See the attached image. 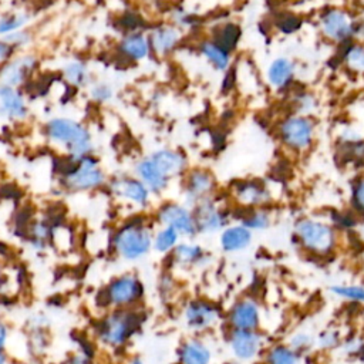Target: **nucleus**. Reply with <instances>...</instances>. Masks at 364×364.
I'll list each match as a JSON object with an SVG mask.
<instances>
[{
    "mask_svg": "<svg viewBox=\"0 0 364 364\" xmlns=\"http://www.w3.org/2000/svg\"><path fill=\"white\" fill-rule=\"evenodd\" d=\"M47 139L61 148L70 158H81L91 155L92 136L90 129L73 118H53L44 125Z\"/></svg>",
    "mask_w": 364,
    "mask_h": 364,
    "instance_id": "1",
    "label": "nucleus"
},
{
    "mask_svg": "<svg viewBox=\"0 0 364 364\" xmlns=\"http://www.w3.org/2000/svg\"><path fill=\"white\" fill-rule=\"evenodd\" d=\"M142 324L141 314L134 309H111L95 326L97 340L109 348L124 347Z\"/></svg>",
    "mask_w": 364,
    "mask_h": 364,
    "instance_id": "2",
    "label": "nucleus"
},
{
    "mask_svg": "<svg viewBox=\"0 0 364 364\" xmlns=\"http://www.w3.org/2000/svg\"><path fill=\"white\" fill-rule=\"evenodd\" d=\"M294 236L306 253L317 257L331 255L337 246L336 226L316 218L299 219L294 225Z\"/></svg>",
    "mask_w": 364,
    "mask_h": 364,
    "instance_id": "3",
    "label": "nucleus"
},
{
    "mask_svg": "<svg viewBox=\"0 0 364 364\" xmlns=\"http://www.w3.org/2000/svg\"><path fill=\"white\" fill-rule=\"evenodd\" d=\"M70 165L60 171V185L68 192H88L107 185V175L97 158L85 155L70 158Z\"/></svg>",
    "mask_w": 364,
    "mask_h": 364,
    "instance_id": "4",
    "label": "nucleus"
},
{
    "mask_svg": "<svg viewBox=\"0 0 364 364\" xmlns=\"http://www.w3.org/2000/svg\"><path fill=\"white\" fill-rule=\"evenodd\" d=\"M152 232L142 220L124 222L112 236V249L124 260L135 262L146 256L152 249Z\"/></svg>",
    "mask_w": 364,
    "mask_h": 364,
    "instance_id": "5",
    "label": "nucleus"
},
{
    "mask_svg": "<svg viewBox=\"0 0 364 364\" xmlns=\"http://www.w3.org/2000/svg\"><path fill=\"white\" fill-rule=\"evenodd\" d=\"M100 294L104 309H134L144 297V284L138 276L124 273L114 277Z\"/></svg>",
    "mask_w": 364,
    "mask_h": 364,
    "instance_id": "6",
    "label": "nucleus"
},
{
    "mask_svg": "<svg viewBox=\"0 0 364 364\" xmlns=\"http://www.w3.org/2000/svg\"><path fill=\"white\" fill-rule=\"evenodd\" d=\"M282 144L294 152L307 151L314 139V122L306 115H290L279 125Z\"/></svg>",
    "mask_w": 364,
    "mask_h": 364,
    "instance_id": "7",
    "label": "nucleus"
},
{
    "mask_svg": "<svg viewBox=\"0 0 364 364\" xmlns=\"http://www.w3.org/2000/svg\"><path fill=\"white\" fill-rule=\"evenodd\" d=\"M155 219L159 226L175 229L182 237H195L198 235L192 208L178 202H164L155 212Z\"/></svg>",
    "mask_w": 364,
    "mask_h": 364,
    "instance_id": "8",
    "label": "nucleus"
},
{
    "mask_svg": "<svg viewBox=\"0 0 364 364\" xmlns=\"http://www.w3.org/2000/svg\"><path fill=\"white\" fill-rule=\"evenodd\" d=\"M264 336L257 330H233L228 334V347L235 360L250 363L264 350Z\"/></svg>",
    "mask_w": 364,
    "mask_h": 364,
    "instance_id": "9",
    "label": "nucleus"
},
{
    "mask_svg": "<svg viewBox=\"0 0 364 364\" xmlns=\"http://www.w3.org/2000/svg\"><path fill=\"white\" fill-rule=\"evenodd\" d=\"M218 306L205 299L189 300L182 311L185 326L195 333H203L213 328L220 321Z\"/></svg>",
    "mask_w": 364,
    "mask_h": 364,
    "instance_id": "10",
    "label": "nucleus"
},
{
    "mask_svg": "<svg viewBox=\"0 0 364 364\" xmlns=\"http://www.w3.org/2000/svg\"><path fill=\"white\" fill-rule=\"evenodd\" d=\"M107 186L114 198L139 209H145L151 202L152 193L136 176H115L107 182Z\"/></svg>",
    "mask_w": 364,
    "mask_h": 364,
    "instance_id": "11",
    "label": "nucleus"
},
{
    "mask_svg": "<svg viewBox=\"0 0 364 364\" xmlns=\"http://www.w3.org/2000/svg\"><path fill=\"white\" fill-rule=\"evenodd\" d=\"M193 220L198 235H210L220 232L228 222L226 210L212 198L203 199L192 206Z\"/></svg>",
    "mask_w": 364,
    "mask_h": 364,
    "instance_id": "12",
    "label": "nucleus"
},
{
    "mask_svg": "<svg viewBox=\"0 0 364 364\" xmlns=\"http://www.w3.org/2000/svg\"><path fill=\"white\" fill-rule=\"evenodd\" d=\"M183 196L189 208L198 202L212 198L216 191V181L212 172L203 168H195L183 173Z\"/></svg>",
    "mask_w": 364,
    "mask_h": 364,
    "instance_id": "13",
    "label": "nucleus"
},
{
    "mask_svg": "<svg viewBox=\"0 0 364 364\" xmlns=\"http://www.w3.org/2000/svg\"><path fill=\"white\" fill-rule=\"evenodd\" d=\"M232 198L245 209L264 208L272 202V191L259 179H246L232 185Z\"/></svg>",
    "mask_w": 364,
    "mask_h": 364,
    "instance_id": "14",
    "label": "nucleus"
},
{
    "mask_svg": "<svg viewBox=\"0 0 364 364\" xmlns=\"http://www.w3.org/2000/svg\"><path fill=\"white\" fill-rule=\"evenodd\" d=\"M260 318V306L252 297H242L236 300L226 314V321L233 330H257Z\"/></svg>",
    "mask_w": 364,
    "mask_h": 364,
    "instance_id": "15",
    "label": "nucleus"
},
{
    "mask_svg": "<svg viewBox=\"0 0 364 364\" xmlns=\"http://www.w3.org/2000/svg\"><path fill=\"white\" fill-rule=\"evenodd\" d=\"M37 67V58L31 54H24L10 58L0 67V84L18 88Z\"/></svg>",
    "mask_w": 364,
    "mask_h": 364,
    "instance_id": "16",
    "label": "nucleus"
},
{
    "mask_svg": "<svg viewBox=\"0 0 364 364\" xmlns=\"http://www.w3.org/2000/svg\"><path fill=\"white\" fill-rule=\"evenodd\" d=\"M321 31L326 37L334 41H343L351 37L355 31V26L350 20L348 14L343 10L333 9L326 11L320 20Z\"/></svg>",
    "mask_w": 364,
    "mask_h": 364,
    "instance_id": "17",
    "label": "nucleus"
},
{
    "mask_svg": "<svg viewBox=\"0 0 364 364\" xmlns=\"http://www.w3.org/2000/svg\"><path fill=\"white\" fill-rule=\"evenodd\" d=\"M28 115V105L18 88L0 84V117L10 121H23Z\"/></svg>",
    "mask_w": 364,
    "mask_h": 364,
    "instance_id": "18",
    "label": "nucleus"
},
{
    "mask_svg": "<svg viewBox=\"0 0 364 364\" xmlns=\"http://www.w3.org/2000/svg\"><path fill=\"white\" fill-rule=\"evenodd\" d=\"M165 178L172 181L186 172V158L179 151L171 148H161L148 155Z\"/></svg>",
    "mask_w": 364,
    "mask_h": 364,
    "instance_id": "19",
    "label": "nucleus"
},
{
    "mask_svg": "<svg viewBox=\"0 0 364 364\" xmlns=\"http://www.w3.org/2000/svg\"><path fill=\"white\" fill-rule=\"evenodd\" d=\"M253 240V232L242 223L226 225L219 232V245L223 252L237 253L246 250Z\"/></svg>",
    "mask_w": 364,
    "mask_h": 364,
    "instance_id": "20",
    "label": "nucleus"
},
{
    "mask_svg": "<svg viewBox=\"0 0 364 364\" xmlns=\"http://www.w3.org/2000/svg\"><path fill=\"white\" fill-rule=\"evenodd\" d=\"M134 171H135V176L149 189L152 195L162 193L171 182L168 178L162 175V172L156 168V165L152 162L149 156L141 158L135 164Z\"/></svg>",
    "mask_w": 364,
    "mask_h": 364,
    "instance_id": "21",
    "label": "nucleus"
},
{
    "mask_svg": "<svg viewBox=\"0 0 364 364\" xmlns=\"http://www.w3.org/2000/svg\"><path fill=\"white\" fill-rule=\"evenodd\" d=\"M178 357L181 364H212V350L210 347L198 337L186 338L179 350Z\"/></svg>",
    "mask_w": 364,
    "mask_h": 364,
    "instance_id": "22",
    "label": "nucleus"
},
{
    "mask_svg": "<svg viewBox=\"0 0 364 364\" xmlns=\"http://www.w3.org/2000/svg\"><path fill=\"white\" fill-rule=\"evenodd\" d=\"M169 256L179 267H195L202 264L206 257L202 246L193 242H179Z\"/></svg>",
    "mask_w": 364,
    "mask_h": 364,
    "instance_id": "23",
    "label": "nucleus"
},
{
    "mask_svg": "<svg viewBox=\"0 0 364 364\" xmlns=\"http://www.w3.org/2000/svg\"><path fill=\"white\" fill-rule=\"evenodd\" d=\"M148 40H149L151 48L158 55H166L178 46L181 40V33L175 27L162 26L155 28L148 37Z\"/></svg>",
    "mask_w": 364,
    "mask_h": 364,
    "instance_id": "24",
    "label": "nucleus"
},
{
    "mask_svg": "<svg viewBox=\"0 0 364 364\" xmlns=\"http://www.w3.org/2000/svg\"><path fill=\"white\" fill-rule=\"evenodd\" d=\"M119 51L131 60H144L151 51L149 40L142 33L127 34L119 43Z\"/></svg>",
    "mask_w": 364,
    "mask_h": 364,
    "instance_id": "25",
    "label": "nucleus"
},
{
    "mask_svg": "<svg viewBox=\"0 0 364 364\" xmlns=\"http://www.w3.org/2000/svg\"><path fill=\"white\" fill-rule=\"evenodd\" d=\"M294 75V64L284 57L276 58L267 68V80L274 88H283Z\"/></svg>",
    "mask_w": 364,
    "mask_h": 364,
    "instance_id": "26",
    "label": "nucleus"
},
{
    "mask_svg": "<svg viewBox=\"0 0 364 364\" xmlns=\"http://www.w3.org/2000/svg\"><path fill=\"white\" fill-rule=\"evenodd\" d=\"M53 228L44 219H34L27 226V237L36 250H44L51 242Z\"/></svg>",
    "mask_w": 364,
    "mask_h": 364,
    "instance_id": "27",
    "label": "nucleus"
},
{
    "mask_svg": "<svg viewBox=\"0 0 364 364\" xmlns=\"http://www.w3.org/2000/svg\"><path fill=\"white\" fill-rule=\"evenodd\" d=\"M181 235L169 228V226H161L154 235H152V249L156 253L161 255H169L176 245L181 242Z\"/></svg>",
    "mask_w": 364,
    "mask_h": 364,
    "instance_id": "28",
    "label": "nucleus"
},
{
    "mask_svg": "<svg viewBox=\"0 0 364 364\" xmlns=\"http://www.w3.org/2000/svg\"><path fill=\"white\" fill-rule=\"evenodd\" d=\"M240 223L252 232L266 230L272 225V215L266 208L245 209V213L240 219Z\"/></svg>",
    "mask_w": 364,
    "mask_h": 364,
    "instance_id": "29",
    "label": "nucleus"
},
{
    "mask_svg": "<svg viewBox=\"0 0 364 364\" xmlns=\"http://www.w3.org/2000/svg\"><path fill=\"white\" fill-rule=\"evenodd\" d=\"M264 364H300V354L287 344H276L266 350Z\"/></svg>",
    "mask_w": 364,
    "mask_h": 364,
    "instance_id": "30",
    "label": "nucleus"
},
{
    "mask_svg": "<svg viewBox=\"0 0 364 364\" xmlns=\"http://www.w3.org/2000/svg\"><path fill=\"white\" fill-rule=\"evenodd\" d=\"M200 51L206 57V60L216 68V70H226L229 67L230 58H229V51L220 47L215 41H203L200 44Z\"/></svg>",
    "mask_w": 364,
    "mask_h": 364,
    "instance_id": "31",
    "label": "nucleus"
},
{
    "mask_svg": "<svg viewBox=\"0 0 364 364\" xmlns=\"http://www.w3.org/2000/svg\"><path fill=\"white\" fill-rule=\"evenodd\" d=\"M63 77L73 87H85L90 84L88 67L78 60L70 61L64 65Z\"/></svg>",
    "mask_w": 364,
    "mask_h": 364,
    "instance_id": "32",
    "label": "nucleus"
},
{
    "mask_svg": "<svg viewBox=\"0 0 364 364\" xmlns=\"http://www.w3.org/2000/svg\"><path fill=\"white\" fill-rule=\"evenodd\" d=\"M30 21V14L27 11H14L0 16V36H7L14 31L23 30Z\"/></svg>",
    "mask_w": 364,
    "mask_h": 364,
    "instance_id": "33",
    "label": "nucleus"
},
{
    "mask_svg": "<svg viewBox=\"0 0 364 364\" xmlns=\"http://www.w3.org/2000/svg\"><path fill=\"white\" fill-rule=\"evenodd\" d=\"M330 291L344 300L364 303V286L363 284H336L330 287Z\"/></svg>",
    "mask_w": 364,
    "mask_h": 364,
    "instance_id": "34",
    "label": "nucleus"
},
{
    "mask_svg": "<svg viewBox=\"0 0 364 364\" xmlns=\"http://www.w3.org/2000/svg\"><path fill=\"white\" fill-rule=\"evenodd\" d=\"M314 344H316L314 336L310 331H306V330L294 331L287 340V346L291 347L299 354H303V353L311 350L314 347Z\"/></svg>",
    "mask_w": 364,
    "mask_h": 364,
    "instance_id": "35",
    "label": "nucleus"
},
{
    "mask_svg": "<svg viewBox=\"0 0 364 364\" xmlns=\"http://www.w3.org/2000/svg\"><path fill=\"white\" fill-rule=\"evenodd\" d=\"M341 336L340 331L336 328H327L323 330L317 337H316V346L324 351L328 350H334L337 347H340L341 344Z\"/></svg>",
    "mask_w": 364,
    "mask_h": 364,
    "instance_id": "36",
    "label": "nucleus"
},
{
    "mask_svg": "<svg viewBox=\"0 0 364 364\" xmlns=\"http://www.w3.org/2000/svg\"><path fill=\"white\" fill-rule=\"evenodd\" d=\"M219 34H220V36L216 38L215 43H218L220 47H223L225 50L229 51L230 48H233V47L236 46V43H237V40H239L240 31H239V28H237L235 24H226V26L220 30Z\"/></svg>",
    "mask_w": 364,
    "mask_h": 364,
    "instance_id": "37",
    "label": "nucleus"
},
{
    "mask_svg": "<svg viewBox=\"0 0 364 364\" xmlns=\"http://www.w3.org/2000/svg\"><path fill=\"white\" fill-rule=\"evenodd\" d=\"M90 97L97 102H108L114 97V90L107 82H95L90 87Z\"/></svg>",
    "mask_w": 364,
    "mask_h": 364,
    "instance_id": "38",
    "label": "nucleus"
},
{
    "mask_svg": "<svg viewBox=\"0 0 364 364\" xmlns=\"http://www.w3.org/2000/svg\"><path fill=\"white\" fill-rule=\"evenodd\" d=\"M346 63L358 71L364 70V46H351L346 53Z\"/></svg>",
    "mask_w": 364,
    "mask_h": 364,
    "instance_id": "39",
    "label": "nucleus"
},
{
    "mask_svg": "<svg viewBox=\"0 0 364 364\" xmlns=\"http://www.w3.org/2000/svg\"><path fill=\"white\" fill-rule=\"evenodd\" d=\"M351 206L357 213L364 215V178H358L351 186Z\"/></svg>",
    "mask_w": 364,
    "mask_h": 364,
    "instance_id": "40",
    "label": "nucleus"
},
{
    "mask_svg": "<svg viewBox=\"0 0 364 364\" xmlns=\"http://www.w3.org/2000/svg\"><path fill=\"white\" fill-rule=\"evenodd\" d=\"M9 44H11L14 48H18V47H23L26 44L30 43L31 37L30 34L26 31V30H18V31H14L11 34H7L3 37Z\"/></svg>",
    "mask_w": 364,
    "mask_h": 364,
    "instance_id": "41",
    "label": "nucleus"
},
{
    "mask_svg": "<svg viewBox=\"0 0 364 364\" xmlns=\"http://www.w3.org/2000/svg\"><path fill=\"white\" fill-rule=\"evenodd\" d=\"M296 104H297V107H299V111H300V112H301V115H303V114H306V112L313 111L317 102H316V100H314V97H313V95H310V94H304V95L297 97Z\"/></svg>",
    "mask_w": 364,
    "mask_h": 364,
    "instance_id": "42",
    "label": "nucleus"
},
{
    "mask_svg": "<svg viewBox=\"0 0 364 364\" xmlns=\"http://www.w3.org/2000/svg\"><path fill=\"white\" fill-rule=\"evenodd\" d=\"M14 50L16 48L11 44H9L4 38L0 40V67L11 58Z\"/></svg>",
    "mask_w": 364,
    "mask_h": 364,
    "instance_id": "43",
    "label": "nucleus"
},
{
    "mask_svg": "<svg viewBox=\"0 0 364 364\" xmlns=\"http://www.w3.org/2000/svg\"><path fill=\"white\" fill-rule=\"evenodd\" d=\"M9 341V327L0 321V351H4Z\"/></svg>",
    "mask_w": 364,
    "mask_h": 364,
    "instance_id": "44",
    "label": "nucleus"
},
{
    "mask_svg": "<svg viewBox=\"0 0 364 364\" xmlns=\"http://www.w3.org/2000/svg\"><path fill=\"white\" fill-rule=\"evenodd\" d=\"M9 363V357L4 351H0V364H7Z\"/></svg>",
    "mask_w": 364,
    "mask_h": 364,
    "instance_id": "45",
    "label": "nucleus"
},
{
    "mask_svg": "<svg viewBox=\"0 0 364 364\" xmlns=\"http://www.w3.org/2000/svg\"><path fill=\"white\" fill-rule=\"evenodd\" d=\"M129 364H144V361H142L139 357H134V358L129 361Z\"/></svg>",
    "mask_w": 364,
    "mask_h": 364,
    "instance_id": "46",
    "label": "nucleus"
},
{
    "mask_svg": "<svg viewBox=\"0 0 364 364\" xmlns=\"http://www.w3.org/2000/svg\"><path fill=\"white\" fill-rule=\"evenodd\" d=\"M222 364H245V363H242V361H239V360H229V361H225V363H222Z\"/></svg>",
    "mask_w": 364,
    "mask_h": 364,
    "instance_id": "47",
    "label": "nucleus"
},
{
    "mask_svg": "<svg viewBox=\"0 0 364 364\" xmlns=\"http://www.w3.org/2000/svg\"><path fill=\"white\" fill-rule=\"evenodd\" d=\"M360 360H364V346H363V348H361V351H360V354L357 355Z\"/></svg>",
    "mask_w": 364,
    "mask_h": 364,
    "instance_id": "48",
    "label": "nucleus"
}]
</instances>
